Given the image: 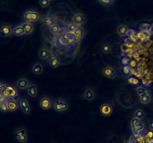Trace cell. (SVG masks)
Listing matches in <instances>:
<instances>
[{"label": "cell", "instance_id": "6da1fadb", "mask_svg": "<svg viewBox=\"0 0 153 143\" xmlns=\"http://www.w3.org/2000/svg\"><path fill=\"white\" fill-rule=\"evenodd\" d=\"M116 99L117 103L123 108L130 109L135 105V99L133 92L125 89L117 92Z\"/></svg>", "mask_w": 153, "mask_h": 143}, {"label": "cell", "instance_id": "7a4b0ae2", "mask_svg": "<svg viewBox=\"0 0 153 143\" xmlns=\"http://www.w3.org/2000/svg\"><path fill=\"white\" fill-rule=\"evenodd\" d=\"M53 108L58 113L66 112L69 109V104L66 99L58 98L53 101Z\"/></svg>", "mask_w": 153, "mask_h": 143}, {"label": "cell", "instance_id": "3957f363", "mask_svg": "<svg viewBox=\"0 0 153 143\" xmlns=\"http://www.w3.org/2000/svg\"><path fill=\"white\" fill-rule=\"evenodd\" d=\"M40 19V15L36 11L28 10L23 13V20H25V22H26V23H37L38 21H39Z\"/></svg>", "mask_w": 153, "mask_h": 143}, {"label": "cell", "instance_id": "277c9868", "mask_svg": "<svg viewBox=\"0 0 153 143\" xmlns=\"http://www.w3.org/2000/svg\"><path fill=\"white\" fill-rule=\"evenodd\" d=\"M2 92L5 95L7 99H11L17 100V99L18 98V91H17V87H14L11 84H7L6 87Z\"/></svg>", "mask_w": 153, "mask_h": 143}, {"label": "cell", "instance_id": "5b68a950", "mask_svg": "<svg viewBox=\"0 0 153 143\" xmlns=\"http://www.w3.org/2000/svg\"><path fill=\"white\" fill-rule=\"evenodd\" d=\"M14 137L20 143H25L28 139L27 131L24 128H20L15 130Z\"/></svg>", "mask_w": 153, "mask_h": 143}, {"label": "cell", "instance_id": "8992f818", "mask_svg": "<svg viewBox=\"0 0 153 143\" xmlns=\"http://www.w3.org/2000/svg\"><path fill=\"white\" fill-rule=\"evenodd\" d=\"M102 75L109 79H116L117 77V71L111 66H105L102 69Z\"/></svg>", "mask_w": 153, "mask_h": 143}, {"label": "cell", "instance_id": "52a82bcc", "mask_svg": "<svg viewBox=\"0 0 153 143\" xmlns=\"http://www.w3.org/2000/svg\"><path fill=\"white\" fill-rule=\"evenodd\" d=\"M19 106H20V108L21 109V110L23 112V113L29 114L31 111V104H30V102L28 101V100L27 99H21L19 100Z\"/></svg>", "mask_w": 153, "mask_h": 143}, {"label": "cell", "instance_id": "ba28073f", "mask_svg": "<svg viewBox=\"0 0 153 143\" xmlns=\"http://www.w3.org/2000/svg\"><path fill=\"white\" fill-rule=\"evenodd\" d=\"M53 105V101L51 98L46 95L43 96L40 101V107L43 110H49L52 108Z\"/></svg>", "mask_w": 153, "mask_h": 143}, {"label": "cell", "instance_id": "9c48e42d", "mask_svg": "<svg viewBox=\"0 0 153 143\" xmlns=\"http://www.w3.org/2000/svg\"><path fill=\"white\" fill-rule=\"evenodd\" d=\"M114 111V108L113 106L109 103H104L100 106L99 108V112H100L101 115L103 116H110Z\"/></svg>", "mask_w": 153, "mask_h": 143}, {"label": "cell", "instance_id": "30bf717a", "mask_svg": "<svg viewBox=\"0 0 153 143\" xmlns=\"http://www.w3.org/2000/svg\"><path fill=\"white\" fill-rule=\"evenodd\" d=\"M72 23L75 24L77 27H81L85 23L86 17L83 13H76L72 17Z\"/></svg>", "mask_w": 153, "mask_h": 143}, {"label": "cell", "instance_id": "8fae6325", "mask_svg": "<svg viewBox=\"0 0 153 143\" xmlns=\"http://www.w3.org/2000/svg\"><path fill=\"white\" fill-rule=\"evenodd\" d=\"M5 101H6L8 112H15V111H17L19 107H20V106H19V101H17V100H14V99H8Z\"/></svg>", "mask_w": 153, "mask_h": 143}, {"label": "cell", "instance_id": "7c38bea8", "mask_svg": "<svg viewBox=\"0 0 153 143\" xmlns=\"http://www.w3.org/2000/svg\"><path fill=\"white\" fill-rule=\"evenodd\" d=\"M83 97L85 100L91 101L96 99V92L94 89L91 87H87L85 88L83 92Z\"/></svg>", "mask_w": 153, "mask_h": 143}, {"label": "cell", "instance_id": "4fadbf2b", "mask_svg": "<svg viewBox=\"0 0 153 143\" xmlns=\"http://www.w3.org/2000/svg\"><path fill=\"white\" fill-rule=\"evenodd\" d=\"M13 34V28L9 25H3L0 27V37H8Z\"/></svg>", "mask_w": 153, "mask_h": 143}, {"label": "cell", "instance_id": "5bb4252c", "mask_svg": "<svg viewBox=\"0 0 153 143\" xmlns=\"http://www.w3.org/2000/svg\"><path fill=\"white\" fill-rule=\"evenodd\" d=\"M50 56V51L49 48L46 46H43L38 51V57L41 61H46Z\"/></svg>", "mask_w": 153, "mask_h": 143}, {"label": "cell", "instance_id": "9a60e30c", "mask_svg": "<svg viewBox=\"0 0 153 143\" xmlns=\"http://www.w3.org/2000/svg\"><path fill=\"white\" fill-rule=\"evenodd\" d=\"M30 84L31 83L26 77H20L16 83V87L19 89H27V88L29 87Z\"/></svg>", "mask_w": 153, "mask_h": 143}, {"label": "cell", "instance_id": "2e32d148", "mask_svg": "<svg viewBox=\"0 0 153 143\" xmlns=\"http://www.w3.org/2000/svg\"><path fill=\"white\" fill-rule=\"evenodd\" d=\"M132 127L134 132H135V133H139V132L142 131L144 128V125L142 123L141 120L137 119L135 118L132 121Z\"/></svg>", "mask_w": 153, "mask_h": 143}, {"label": "cell", "instance_id": "e0dca14e", "mask_svg": "<svg viewBox=\"0 0 153 143\" xmlns=\"http://www.w3.org/2000/svg\"><path fill=\"white\" fill-rule=\"evenodd\" d=\"M31 71L35 75H39L42 74L43 73V71H44L43 65L40 62L34 63L32 66H31Z\"/></svg>", "mask_w": 153, "mask_h": 143}, {"label": "cell", "instance_id": "ac0fdd59", "mask_svg": "<svg viewBox=\"0 0 153 143\" xmlns=\"http://www.w3.org/2000/svg\"><path fill=\"white\" fill-rule=\"evenodd\" d=\"M27 93L28 95H29L30 97L31 98H35L38 96V87L35 84H30L29 87L27 88Z\"/></svg>", "mask_w": 153, "mask_h": 143}, {"label": "cell", "instance_id": "d6986e66", "mask_svg": "<svg viewBox=\"0 0 153 143\" xmlns=\"http://www.w3.org/2000/svg\"><path fill=\"white\" fill-rule=\"evenodd\" d=\"M13 35L17 37H21L23 36V35H25V29L22 25V24L17 25V26L13 28Z\"/></svg>", "mask_w": 153, "mask_h": 143}, {"label": "cell", "instance_id": "ffe728a7", "mask_svg": "<svg viewBox=\"0 0 153 143\" xmlns=\"http://www.w3.org/2000/svg\"><path fill=\"white\" fill-rule=\"evenodd\" d=\"M21 24L23 26V28H24V29H25V35H30L33 33L34 30H35V26H34L32 23L24 22V23H21Z\"/></svg>", "mask_w": 153, "mask_h": 143}, {"label": "cell", "instance_id": "44dd1931", "mask_svg": "<svg viewBox=\"0 0 153 143\" xmlns=\"http://www.w3.org/2000/svg\"><path fill=\"white\" fill-rule=\"evenodd\" d=\"M128 31H129V28L126 25H124V24L119 25L117 29V34L120 37H125L128 34Z\"/></svg>", "mask_w": 153, "mask_h": 143}, {"label": "cell", "instance_id": "7402d4cb", "mask_svg": "<svg viewBox=\"0 0 153 143\" xmlns=\"http://www.w3.org/2000/svg\"><path fill=\"white\" fill-rule=\"evenodd\" d=\"M139 101H140L141 104H148L149 103H150V101H152L151 95L149 93V92H147V93L143 94V95L139 96Z\"/></svg>", "mask_w": 153, "mask_h": 143}, {"label": "cell", "instance_id": "603a6c76", "mask_svg": "<svg viewBox=\"0 0 153 143\" xmlns=\"http://www.w3.org/2000/svg\"><path fill=\"white\" fill-rule=\"evenodd\" d=\"M49 63L51 68L52 69H56L58 68L60 65V60L56 57H52L49 61Z\"/></svg>", "mask_w": 153, "mask_h": 143}, {"label": "cell", "instance_id": "cb8c5ba5", "mask_svg": "<svg viewBox=\"0 0 153 143\" xmlns=\"http://www.w3.org/2000/svg\"><path fill=\"white\" fill-rule=\"evenodd\" d=\"M134 117L137 119L142 120L145 117V112L142 109H137L134 112Z\"/></svg>", "mask_w": 153, "mask_h": 143}, {"label": "cell", "instance_id": "d4e9b609", "mask_svg": "<svg viewBox=\"0 0 153 143\" xmlns=\"http://www.w3.org/2000/svg\"><path fill=\"white\" fill-rule=\"evenodd\" d=\"M43 24H44L47 27H50V28H51L52 25H54L55 23V20H53L52 17H46L43 20Z\"/></svg>", "mask_w": 153, "mask_h": 143}, {"label": "cell", "instance_id": "484cf974", "mask_svg": "<svg viewBox=\"0 0 153 143\" xmlns=\"http://www.w3.org/2000/svg\"><path fill=\"white\" fill-rule=\"evenodd\" d=\"M101 50H102V52L105 54H108L109 53H110L112 50V47L110 44L108 43H105L101 47Z\"/></svg>", "mask_w": 153, "mask_h": 143}, {"label": "cell", "instance_id": "4316f807", "mask_svg": "<svg viewBox=\"0 0 153 143\" xmlns=\"http://www.w3.org/2000/svg\"><path fill=\"white\" fill-rule=\"evenodd\" d=\"M72 34L74 35L76 38H81L83 35V31L81 27H76V29L72 31Z\"/></svg>", "mask_w": 153, "mask_h": 143}, {"label": "cell", "instance_id": "83f0119b", "mask_svg": "<svg viewBox=\"0 0 153 143\" xmlns=\"http://www.w3.org/2000/svg\"><path fill=\"white\" fill-rule=\"evenodd\" d=\"M147 92H148L147 89H146V88H144L143 87H142V86H140V87H138L136 89V92H137V95H139V96L141 95H143V94L147 93Z\"/></svg>", "mask_w": 153, "mask_h": 143}, {"label": "cell", "instance_id": "f1b7e54d", "mask_svg": "<svg viewBox=\"0 0 153 143\" xmlns=\"http://www.w3.org/2000/svg\"><path fill=\"white\" fill-rule=\"evenodd\" d=\"M60 29H61V28H60L59 25H57V24H55L54 25H52V26L50 28V31H51L53 35H57V34L59 33Z\"/></svg>", "mask_w": 153, "mask_h": 143}, {"label": "cell", "instance_id": "f546056e", "mask_svg": "<svg viewBox=\"0 0 153 143\" xmlns=\"http://www.w3.org/2000/svg\"><path fill=\"white\" fill-rule=\"evenodd\" d=\"M140 29L143 31H149L152 29V26L147 23H143L140 25Z\"/></svg>", "mask_w": 153, "mask_h": 143}, {"label": "cell", "instance_id": "4dcf8cb0", "mask_svg": "<svg viewBox=\"0 0 153 143\" xmlns=\"http://www.w3.org/2000/svg\"><path fill=\"white\" fill-rule=\"evenodd\" d=\"M39 4L42 8H46L50 6V0H39Z\"/></svg>", "mask_w": 153, "mask_h": 143}, {"label": "cell", "instance_id": "1f68e13d", "mask_svg": "<svg viewBox=\"0 0 153 143\" xmlns=\"http://www.w3.org/2000/svg\"><path fill=\"white\" fill-rule=\"evenodd\" d=\"M0 110H1L2 112H4V113L8 112V107H7L6 101L0 102Z\"/></svg>", "mask_w": 153, "mask_h": 143}, {"label": "cell", "instance_id": "d6a6232c", "mask_svg": "<svg viewBox=\"0 0 153 143\" xmlns=\"http://www.w3.org/2000/svg\"><path fill=\"white\" fill-rule=\"evenodd\" d=\"M59 40H60V42H61V44H64V45L68 44V43H69V39H68L65 36L61 37H60V39H59Z\"/></svg>", "mask_w": 153, "mask_h": 143}, {"label": "cell", "instance_id": "836d02e7", "mask_svg": "<svg viewBox=\"0 0 153 143\" xmlns=\"http://www.w3.org/2000/svg\"><path fill=\"white\" fill-rule=\"evenodd\" d=\"M7 100L5 95H4V93L2 92H0V102L5 101Z\"/></svg>", "mask_w": 153, "mask_h": 143}, {"label": "cell", "instance_id": "e575fe53", "mask_svg": "<svg viewBox=\"0 0 153 143\" xmlns=\"http://www.w3.org/2000/svg\"><path fill=\"white\" fill-rule=\"evenodd\" d=\"M99 2L102 3V5H109L111 2V0H99Z\"/></svg>", "mask_w": 153, "mask_h": 143}, {"label": "cell", "instance_id": "d590c367", "mask_svg": "<svg viewBox=\"0 0 153 143\" xmlns=\"http://www.w3.org/2000/svg\"><path fill=\"white\" fill-rule=\"evenodd\" d=\"M123 72L125 75H128V73H130V67L129 66H124L123 68Z\"/></svg>", "mask_w": 153, "mask_h": 143}, {"label": "cell", "instance_id": "8d00e7d4", "mask_svg": "<svg viewBox=\"0 0 153 143\" xmlns=\"http://www.w3.org/2000/svg\"><path fill=\"white\" fill-rule=\"evenodd\" d=\"M149 128L150 130H153V121H151V122L149 123Z\"/></svg>", "mask_w": 153, "mask_h": 143}, {"label": "cell", "instance_id": "74e56055", "mask_svg": "<svg viewBox=\"0 0 153 143\" xmlns=\"http://www.w3.org/2000/svg\"><path fill=\"white\" fill-rule=\"evenodd\" d=\"M149 137H152L153 136V133H152V132H150V133H149Z\"/></svg>", "mask_w": 153, "mask_h": 143}, {"label": "cell", "instance_id": "f35d334b", "mask_svg": "<svg viewBox=\"0 0 153 143\" xmlns=\"http://www.w3.org/2000/svg\"><path fill=\"white\" fill-rule=\"evenodd\" d=\"M125 143H133V142H132L131 141V140H128V141H126V142H125Z\"/></svg>", "mask_w": 153, "mask_h": 143}, {"label": "cell", "instance_id": "ab89813d", "mask_svg": "<svg viewBox=\"0 0 153 143\" xmlns=\"http://www.w3.org/2000/svg\"><path fill=\"white\" fill-rule=\"evenodd\" d=\"M50 2H51V1H53V0H50Z\"/></svg>", "mask_w": 153, "mask_h": 143}, {"label": "cell", "instance_id": "60d3db41", "mask_svg": "<svg viewBox=\"0 0 153 143\" xmlns=\"http://www.w3.org/2000/svg\"><path fill=\"white\" fill-rule=\"evenodd\" d=\"M1 83H2V82H0V86H1Z\"/></svg>", "mask_w": 153, "mask_h": 143}]
</instances>
